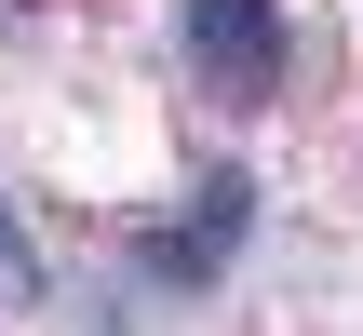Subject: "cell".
I'll return each instance as SVG.
<instances>
[{
    "mask_svg": "<svg viewBox=\"0 0 363 336\" xmlns=\"http://www.w3.org/2000/svg\"><path fill=\"white\" fill-rule=\"evenodd\" d=\"M189 67L229 108L283 94V0H189Z\"/></svg>",
    "mask_w": 363,
    "mask_h": 336,
    "instance_id": "cell-1",
    "label": "cell"
},
{
    "mask_svg": "<svg viewBox=\"0 0 363 336\" xmlns=\"http://www.w3.org/2000/svg\"><path fill=\"white\" fill-rule=\"evenodd\" d=\"M242 229H256V189H242V175H202V189H189V215H162V229L135 242V269L189 296V283H216V269L242 256Z\"/></svg>",
    "mask_w": 363,
    "mask_h": 336,
    "instance_id": "cell-2",
    "label": "cell"
},
{
    "mask_svg": "<svg viewBox=\"0 0 363 336\" xmlns=\"http://www.w3.org/2000/svg\"><path fill=\"white\" fill-rule=\"evenodd\" d=\"M0 296H40V256H27V229L0 215Z\"/></svg>",
    "mask_w": 363,
    "mask_h": 336,
    "instance_id": "cell-3",
    "label": "cell"
}]
</instances>
